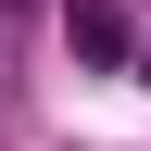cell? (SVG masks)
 Here are the masks:
<instances>
[{"instance_id": "1", "label": "cell", "mask_w": 151, "mask_h": 151, "mask_svg": "<svg viewBox=\"0 0 151 151\" xmlns=\"http://www.w3.org/2000/svg\"><path fill=\"white\" fill-rule=\"evenodd\" d=\"M63 38H76L88 76H126L139 63V0H63Z\"/></svg>"}]
</instances>
